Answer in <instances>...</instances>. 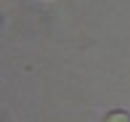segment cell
I'll list each match as a JSON object with an SVG mask.
<instances>
[{
  "instance_id": "6da1fadb",
  "label": "cell",
  "mask_w": 130,
  "mask_h": 122,
  "mask_svg": "<svg viewBox=\"0 0 130 122\" xmlns=\"http://www.w3.org/2000/svg\"><path fill=\"white\" fill-rule=\"evenodd\" d=\"M104 122H130V114L117 109V112H109V114H106V117H104Z\"/></svg>"
}]
</instances>
